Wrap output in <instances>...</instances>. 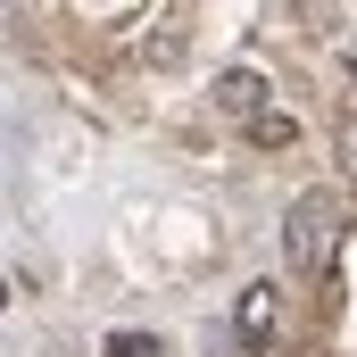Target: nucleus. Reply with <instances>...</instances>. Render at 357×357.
<instances>
[{"mask_svg":"<svg viewBox=\"0 0 357 357\" xmlns=\"http://www.w3.org/2000/svg\"><path fill=\"white\" fill-rule=\"evenodd\" d=\"M282 258H291V274H307V282L333 274V258H341V199H333V191H299V199H291V216H282Z\"/></svg>","mask_w":357,"mask_h":357,"instance_id":"1","label":"nucleus"},{"mask_svg":"<svg viewBox=\"0 0 357 357\" xmlns=\"http://www.w3.org/2000/svg\"><path fill=\"white\" fill-rule=\"evenodd\" d=\"M274 100H266V75L258 67H225L216 75V116H233V125H250V116H266Z\"/></svg>","mask_w":357,"mask_h":357,"instance_id":"2","label":"nucleus"},{"mask_svg":"<svg viewBox=\"0 0 357 357\" xmlns=\"http://www.w3.org/2000/svg\"><path fill=\"white\" fill-rule=\"evenodd\" d=\"M233 324H241V341H250V349L266 341V333H274V282H250V291H241V307H233Z\"/></svg>","mask_w":357,"mask_h":357,"instance_id":"3","label":"nucleus"},{"mask_svg":"<svg viewBox=\"0 0 357 357\" xmlns=\"http://www.w3.org/2000/svg\"><path fill=\"white\" fill-rule=\"evenodd\" d=\"M250 142H258V150H291V142H299V116H282V108L250 116Z\"/></svg>","mask_w":357,"mask_h":357,"instance_id":"4","label":"nucleus"},{"mask_svg":"<svg viewBox=\"0 0 357 357\" xmlns=\"http://www.w3.org/2000/svg\"><path fill=\"white\" fill-rule=\"evenodd\" d=\"M108 357H167V349H158L150 333H116V341H108Z\"/></svg>","mask_w":357,"mask_h":357,"instance_id":"5","label":"nucleus"},{"mask_svg":"<svg viewBox=\"0 0 357 357\" xmlns=\"http://www.w3.org/2000/svg\"><path fill=\"white\" fill-rule=\"evenodd\" d=\"M142 59H150V67H167V59H183V33H150V42H142Z\"/></svg>","mask_w":357,"mask_h":357,"instance_id":"6","label":"nucleus"},{"mask_svg":"<svg viewBox=\"0 0 357 357\" xmlns=\"http://www.w3.org/2000/svg\"><path fill=\"white\" fill-rule=\"evenodd\" d=\"M341 175L357 183V108H349V116H341Z\"/></svg>","mask_w":357,"mask_h":357,"instance_id":"7","label":"nucleus"},{"mask_svg":"<svg viewBox=\"0 0 357 357\" xmlns=\"http://www.w3.org/2000/svg\"><path fill=\"white\" fill-rule=\"evenodd\" d=\"M0 299H8V282H0Z\"/></svg>","mask_w":357,"mask_h":357,"instance_id":"8","label":"nucleus"}]
</instances>
